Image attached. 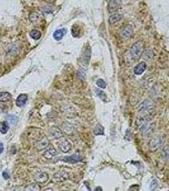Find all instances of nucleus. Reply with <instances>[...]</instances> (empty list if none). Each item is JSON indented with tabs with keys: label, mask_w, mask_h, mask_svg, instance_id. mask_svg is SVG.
<instances>
[{
	"label": "nucleus",
	"mask_w": 169,
	"mask_h": 191,
	"mask_svg": "<svg viewBox=\"0 0 169 191\" xmlns=\"http://www.w3.org/2000/svg\"><path fill=\"white\" fill-rule=\"evenodd\" d=\"M137 111L140 115L151 117L155 112L154 103L151 100H145L138 106Z\"/></svg>",
	"instance_id": "f257e3e1"
},
{
	"label": "nucleus",
	"mask_w": 169,
	"mask_h": 191,
	"mask_svg": "<svg viewBox=\"0 0 169 191\" xmlns=\"http://www.w3.org/2000/svg\"><path fill=\"white\" fill-rule=\"evenodd\" d=\"M156 128V124L154 122L151 121L147 122L139 128L141 136L144 138H147L154 133Z\"/></svg>",
	"instance_id": "f03ea898"
},
{
	"label": "nucleus",
	"mask_w": 169,
	"mask_h": 191,
	"mask_svg": "<svg viewBox=\"0 0 169 191\" xmlns=\"http://www.w3.org/2000/svg\"><path fill=\"white\" fill-rule=\"evenodd\" d=\"M144 51V43L142 41H137L134 43L130 49V56L132 59L137 60L141 56Z\"/></svg>",
	"instance_id": "7ed1b4c3"
},
{
	"label": "nucleus",
	"mask_w": 169,
	"mask_h": 191,
	"mask_svg": "<svg viewBox=\"0 0 169 191\" xmlns=\"http://www.w3.org/2000/svg\"><path fill=\"white\" fill-rule=\"evenodd\" d=\"M165 141V138L162 134H156L153 137L149 143V150L151 152H155L160 148Z\"/></svg>",
	"instance_id": "20e7f679"
},
{
	"label": "nucleus",
	"mask_w": 169,
	"mask_h": 191,
	"mask_svg": "<svg viewBox=\"0 0 169 191\" xmlns=\"http://www.w3.org/2000/svg\"><path fill=\"white\" fill-rule=\"evenodd\" d=\"M69 178V175L65 171H59L54 175V181L56 182H62Z\"/></svg>",
	"instance_id": "39448f33"
},
{
	"label": "nucleus",
	"mask_w": 169,
	"mask_h": 191,
	"mask_svg": "<svg viewBox=\"0 0 169 191\" xmlns=\"http://www.w3.org/2000/svg\"><path fill=\"white\" fill-rule=\"evenodd\" d=\"M83 159V158L79 154H73L71 156L65 157V158H64V159H62V161L74 164V163L81 161Z\"/></svg>",
	"instance_id": "423d86ee"
},
{
	"label": "nucleus",
	"mask_w": 169,
	"mask_h": 191,
	"mask_svg": "<svg viewBox=\"0 0 169 191\" xmlns=\"http://www.w3.org/2000/svg\"><path fill=\"white\" fill-rule=\"evenodd\" d=\"M91 57V48L89 45L86 46L83 52L82 61L85 65H87Z\"/></svg>",
	"instance_id": "0eeeda50"
},
{
	"label": "nucleus",
	"mask_w": 169,
	"mask_h": 191,
	"mask_svg": "<svg viewBox=\"0 0 169 191\" xmlns=\"http://www.w3.org/2000/svg\"><path fill=\"white\" fill-rule=\"evenodd\" d=\"M133 28L130 25H127L120 30V35L124 38H128L132 35Z\"/></svg>",
	"instance_id": "6e6552de"
},
{
	"label": "nucleus",
	"mask_w": 169,
	"mask_h": 191,
	"mask_svg": "<svg viewBox=\"0 0 169 191\" xmlns=\"http://www.w3.org/2000/svg\"><path fill=\"white\" fill-rule=\"evenodd\" d=\"M35 180L39 183H45L48 180V175L44 172H39L36 173Z\"/></svg>",
	"instance_id": "1a4fd4ad"
},
{
	"label": "nucleus",
	"mask_w": 169,
	"mask_h": 191,
	"mask_svg": "<svg viewBox=\"0 0 169 191\" xmlns=\"http://www.w3.org/2000/svg\"><path fill=\"white\" fill-rule=\"evenodd\" d=\"M121 0H109L107 8L109 12H115L121 5Z\"/></svg>",
	"instance_id": "9d476101"
},
{
	"label": "nucleus",
	"mask_w": 169,
	"mask_h": 191,
	"mask_svg": "<svg viewBox=\"0 0 169 191\" xmlns=\"http://www.w3.org/2000/svg\"><path fill=\"white\" fill-rule=\"evenodd\" d=\"M147 68V64L145 62H140L134 68V73L137 75H140L145 72Z\"/></svg>",
	"instance_id": "9b49d317"
},
{
	"label": "nucleus",
	"mask_w": 169,
	"mask_h": 191,
	"mask_svg": "<svg viewBox=\"0 0 169 191\" xmlns=\"http://www.w3.org/2000/svg\"><path fill=\"white\" fill-rule=\"evenodd\" d=\"M50 136L53 138V139H59L60 138L62 137L63 134L60 129L56 127L52 128L50 131Z\"/></svg>",
	"instance_id": "f8f14e48"
},
{
	"label": "nucleus",
	"mask_w": 169,
	"mask_h": 191,
	"mask_svg": "<svg viewBox=\"0 0 169 191\" xmlns=\"http://www.w3.org/2000/svg\"><path fill=\"white\" fill-rule=\"evenodd\" d=\"M59 147L60 150L62 151V152L66 153L71 149V145L69 143V141H67V140H64L63 141L60 142L59 145Z\"/></svg>",
	"instance_id": "ddd939ff"
},
{
	"label": "nucleus",
	"mask_w": 169,
	"mask_h": 191,
	"mask_svg": "<svg viewBox=\"0 0 169 191\" xmlns=\"http://www.w3.org/2000/svg\"><path fill=\"white\" fill-rule=\"evenodd\" d=\"M67 33L66 29L62 28V29H59L55 31L54 33V38L57 41H60L62 39L64 35H66Z\"/></svg>",
	"instance_id": "4468645a"
},
{
	"label": "nucleus",
	"mask_w": 169,
	"mask_h": 191,
	"mask_svg": "<svg viewBox=\"0 0 169 191\" xmlns=\"http://www.w3.org/2000/svg\"><path fill=\"white\" fill-rule=\"evenodd\" d=\"M49 145V141L46 137L42 138L41 140L38 141L36 143V148L38 150H42L46 149Z\"/></svg>",
	"instance_id": "2eb2a0df"
},
{
	"label": "nucleus",
	"mask_w": 169,
	"mask_h": 191,
	"mask_svg": "<svg viewBox=\"0 0 169 191\" xmlns=\"http://www.w3.org/2000/svg\"><path fill=\"white\" fill-rule=\"evenodd\" d=\"M57 154V151L54 148L52 147L47 149L45 152L43 153V156L47 159H51Z\"/></svg>",
	"instance_id": "dca6fc26"
},
{
	"label": "nucleus",
	"mask_w": 169,
	"mask_h": 191,
	"mask_svg": "<svg viewBox=\"0 0 169 191\" xmlns=\"http://www.w3.org/2000/svg\"><path fill=\"white\" fill-rule=\"evenodd\" d=\"M27 100V96L26 94H22L18 96L16 100V105L18 107L24 106Z\"/></svg>",
	"instance_id": "f3484780"
},
{
	"label": "nucleus",
	"mask_w": 169,
	"mask_h": 191,
	"mask_svg": "<svg viewBox=\"0 0 169 191\" xmlns=\"http://www.w3.org/2000/svg\"><path fill=\"white\" fill-rule=\"evenodd\" d=\"M29 19L33 24H37L40 23L41 18L40 17V15L38 14V13H36V12H33V13L31 14L29 16Z\"/></svg>",
	"instance_id": "a211bd4d"
},
{
	"label": "nucleus",
	"mask_w": 169,
	"mask_h": 191,
	"mask_svg": "<svg viewBox=\"0 0 169 191\" xmlns=\"http://www.w3.org/2000/svg\"><path fill=\"white\" fill-rule=\"evenodd\" d=\"M123 18L122 15L119 14H114L109 17V22L110 24H114L119 22Z\"/></svg>",
	"instance_id": "6ab92c4d"
},
{
	"label": "nucleus",
	"mask_w": 169,
	"mask_h": 191,
	"mask_svg": "<svg viewBox=\"0 0 169 191\" xmlns=\"http://www.w3.org/2000/svg\"><path fill=\"white\" fill-rule=\"evenodd\" d=\"M12 99V95L8 92H0V101L2 102H8Z\"/></svg>",
	"instance_id": "aec40b11"
},
{
	"label": "nucleus",
	"mask_w": 169,
	"mask_h": 191,
	"mask_svg": "<svg viewBox=\"0 0 169 191\" xmlns=\"http://www.w3.org/2000/svg\"><path fill=\"white\" fill-rule=\"evenodd\" d=\"M29 35L35 40H38L41 37V33L37 29H33L30 31Z\"/></svg>",
	"instance_id": "412c9836"
},
{
	"label": "nucleus",
	"mask_w": 169,
	"mask_h": 191,
	"mask_svg": "<svg viewBox=\"0 0 169 191\" xmlns=\"http://www.w3.org/2000/svg\"><path fill=\"white\" fill-rule=\"evenodd\" d=\"M7 119L8 122L12 125L17 124L18 121V117L15 115H13V114H10V115H8L7 116Z\"/></svg>",
	"instance_id": "4be33fe9"
},
{
	"label": "nucleus",
	"mask_w": 169,
	"mask_h": 191,
	"mask_svg": "<svg viewBox=\"0 0 169 191\" xmlns=\"http://www.w3.org/2000/svg\"><path fill=\"white\" fill-rule=\"evenodd\" d=\"M25 190L30 191H38L41 190V187L38 183H31L27 186L25 188Z\"/></svg>",
	"instance_id": "5701e85b"
},
{
	"label": "nucleus",
	"mask_w": 169,
	"mask_h": 191,
	"mask_svg": "<svg viewBox=\"0 0 169 191\" xmlns=\"http://www.w3.org/2000/svg\"><path fill=\"white\" fill-rule=\"evenodd\" d=\"M9 129V126L7 122H0V132L2 134H6Z\"/></svg>",
	"instance_id": "b1692460"
},
{
	"label": "nucleus",
	"mask_w": 169,
	"mask_h": 191,
	"mask_svg": "<svg viewBox=\"0 0 169 191\" xmlns=\"http://www.w3.org/2000/svg\"><path fill=\"white\" fill-rule=\"evenodd\" d=\"M94 132L96 135L104 134V128L100 124H97L94 129Z\"/></svg>",
	"instance_id": "393cba45"
},
{
	"label": "nucleus",
	"mask_w": 169,
	"mask_h": 191,
	"mask_svg": "<svg viewBox=\"0 0 169 191\" xmlns=\"http://www.w3.org/2000/svg\"><path fill=\"white\" fill-rule=\"evenodd\" d=\"M96 92L97 95L100 98L101 100H102V101H106V98H107L106 95L102 91H100V90H99V89H96Z\"/></svg>",
	"instance_id": "a878e982"
},
{
	"label": "nucleus",
	"mask_w": 169,
	"mask_h": 191,
	"mask_svg": "<svg viewBox=\"0 0 169 191\" xmlns=\"http://www.w3.org/2000/svg\"><path fill=\"white\" fill-rule=\"evenodd\" d=\"M96 84L101 89H105L106 87V83L102 79H98L96 82Z\"/></svg>",
	"instance_id": "bb28decb"
},
{
	"label": "nucleus",
	"mask_w": 169,
	"mask_h": 191,
	"mask_svg": "<svg viewBox=\"0 0 169 191\" xmlns=\"http://www.w3.org/2000/svg\"><path fill=\"white\" fill-rule=\"evenodd\" d=\"M78 30H79L78 27L74 25L72 27V29H71V33H72L73 36H78L79 34V31H78Z\"/></svg>",
	"instance_id": "cd10ccee"
},
{
	"label": "nucleus",
	"mask_w": 169,
	"mask_h": 191,
	"mask_svg": "<svg viewBox=\"0 0 169 191\" xmlns=\"http://www.w3.org/2000/svg\"><path fill=\"white\" fill-rule=\"evenodd\" d=\"M162 154L165 159H169V147H166L164 149Z\"/></svg>",
	"instance_id": "c85d7f7f"
},
{
	"label": "nucleus",
	"mask_w": 169,
	"mask_h": 191,
	"mask_svg": "<svg viewBox=\"0 0 169 191\" xmlns=\"http://www.w3.org/2000/svg\"><path fill=\"white\" fill-rule=\"evenodd\" d=\"M158 187V182L156 180H153L151 182V184H150V189L151 190H155L156 188Z\"/></svg>",
	"instance_id": "c756f323"
},
{
	"label": "nucleus",
	"mask_w": 169,
	"mask_h": 191,
	"mask_svg": "<svg viewBox=\"0 0 169 191\" xmlns=\"http://www.w3.org/2000/svg\"><path fill=\"white\" fill-rule=\"evenodd\" d=\"M78 76H79V78H83L85 77V72H84V71H83L82 70H79V72H78Z\"/></svg>",
	"instance_id": "7c9ffc66"
},
{
	"label": "nucleus",
	"mask_w": 169,
	"mask_h": 191,
	"mask_svg": "<svg viewBox=\"0 0 169 191\" xmlns=\"http://www.w3.org/2000/svg\"><path fill=\"white\" fill-rule=\"evenodd\" d=\"M3 178L6 180H8V178H10V175H9L7 171L3 172Z\"/></svg>",
	"instance_id": "2f4dec72"
},
{
	"label": "nucleus",
	"mask_w": 169,
	"mask_h": 191,
	"mask_svg": "<svg viewBox=\"0 0 169 191\" xmlns=\"http://www.w3.org/2000/svg\"><path fill=\"white\" fill-rule=\"evenodd\" d=\"M4 149V146H3V144L2 143H0V153L3 152V151Z\"/></svg>",
	"instance_id": "473e14b6"
},
{
	"label": "nucleus",
	"mask_w": 169,
	"mask_h": 191,
	"mask_svg": "<svg viewBox=\"0 0 169 191\" xmlns=\"http://www.w3.org/2000/svg\"><path fill=\"white\" fill-rule=\"evenodd\" d=\"M45 1H47V3H51L54 2L55 0H45Z\"/></svg>",
	"instance_id": "72a5a7b5"
},
{
	"label": "nucleus",
	"mask_w": 169,
	"mask_h": 191,
	"mask_svg": "<svg viewBox=\"0 0 169 191\" xmlns=\"http://www.w3.org/2000/svg\"><path fill=\"white\" fill-rule=\"evenodd\" d=\"M0 72H1V68H0Z\"/></svg>",
	"instance_id": "f704fd0d"
}]
</instances>
